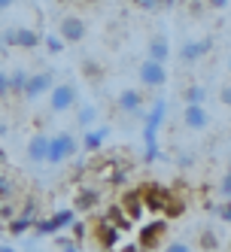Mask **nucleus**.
Wrapping results in <instances>:
<instances>
[{
  "label": "nucleus",
  "instance_id": "1",
  "mask_svg": "<svg viewBox=\"0 0 231 252\" xmlns=\"http://www.w3.org/2000/svg\"><path fill=\"white\" fill-rule=\"evenodd\" d=\"M167 122V100L158 97L149 103L146 119H143V143H146V161H158L162 158V149H158V131Z\"/></svg>",
  "mask_w": 231,
  "mask_h": 252
},
{
  "label": "nucleus",
  "instance_id": "2",
  "mask_svg": "<svg viewBox=\"0 0 231 252\" xmlns=\"http://www.w3.org/2000/svg\"><path fill=\"white\" fill-rule=\"evenodd\" d=\"M79 137L73 131H61L55 137H49V155H46V164H64L67 158H73L79 152Z\"/></svg>",
  "mask_w": 231,
  "mask_h": 252
},
{
  "label": "nucleus",
  "instance_id": "3",
  "mask_svg": "<svg viewBox=\"0 0 231 252\" xmlns=\"http://www.w3.org/2000/svg\"><path fill=\"white\" fill-rule=\"evenodd\" d=\"M210 49H213V40L210 37H189V40H183L180 52H176V58H180L183 67H195L198 61L207 58Z\"/></svg>",
  "mask_w": 231,
  "mask_h": 252
},
{
  "label": "nucleus",
  "instance_id": "4",
  "mask_svg": "<svg viewBox=\"0 0 231 252\" xmlns=\"http://www.w3.org/2000/svg\"><path fill=\"white\" fill-rule=\"evenodd\" d=\"M76 100H79L76 85H73V82H58V85L49 92V113H67V110H76Z\"/></svg>",
  "mask_w": 231,
  "mask_h": 252
},
{
  "label": "nucleus",
  "instance_id": "5",
  "mask_svg": "<svg viewBox=\"0 0 231 252\" xmlns=\"http://www.w3.org/2000/svg\"><path fill=\"white\" fill-rule=\"evenodd\" d=\"M116 106H119L122 113L140 119V122L146 119V97H143V92H140V88H131V85L122 88V92L116 94Z\"/></svg>",
  "mask_w": 231,
  "mask_h": 252
},
{
  "label": "nucleus",
  "instance_id": "6",
  "mask_svg": "<svg viewBox=\"0 0 231 252\" xmlns=\"http://www.w3.org/2000/svg\"><path fill=\"white\" fill-rule=\"evenodd\" d=\"M165 237H167V222L158 219V222H149V225L140 228V240H137V246L146 249V252H155V249L165 246Z\"/></svg>",
  "mask_w": 231,
  "mask_h": 252
},
{
  "label": "nucleus",
  "instance_id": "7",
  "mask_svg": "<svg viewBox=\"0 0 231 252\" xmlns=\"http://www.w3.org/2000/svg\"><path fill=\"white\" fill-rule=\"evenodd\" d=\"M137 79L143 82L146 88H162L167 82V64H158V61L143 58L140 67H137Z\"/></svg>",
  "mask_w": 231,
  "mask_h": 252
},
{
  "label": "nucleus",
  "instance_id": "8",
  "mask_svg": "<svg viewBox=\"0 0 231 252\" xmlns=\"http://www.w3.org/2000/svg\"><path fill=\"white\" fill-rule=\"evenodd\" d=\"M55 88V73L52 70H40V73L28 76V88H25V100H40L43 94H49Z\"/></svg>",
  "mask_w": 231,
  "mask_h": 252
},
{
  "label": "nucleus",
  "instance_id": "9",
  "mask_svg": "<svg viewBox=\"0 0 231 252\" xmlns=\"http://www.w3.org/2000/svg\"><path fill=\"white\" fill-rule=\"evenodd\" d=\"M73 222H76L73 210H58L55 216H49V219H40V222L33 225V228H37V234H40V237H49V234L55 237V234H58L61 228H70Z\"/></svg>",
  "mask_w": 231,
  "mask_h": 252
},
{
  "label": "nucleus",
  "instance_id": "10",
  "mask_svg": "<svg viewBox=\"0 0 231 252\" xmlns=\"http://www.w3.org/2000/svg\"><path fill=\"white\" fill-rule=\"evenodd\" d=\"M95 240H98L100 249L116 252V246H119V240H122V228L113 225L110 219H106V216H100V222L95 225Z\"/></svg>",
  "mask_w": 231,
  "mask_h": 252
},
{
  "label": "nucleus",
  "instance_id": "11",
  "mask_svg": "<svg viewBox=\"0 0 231 252\" xmlns=\"http://www.w3.org/2000/svg\"><path fill=\"white\" fill-rule=\"evenodd\" d=\"M58 37L70 46V43H82V37H85V22L79 19L76 12H70V15H64V19L58 22Z\"/></svg>",
  "mask_w": 231,
  "mask_h": 252
},
{
  "label": "nucleus",
  "instance_id": "12",
  "mask_svg": "<svg viewBox=\"0 0 231 252\" xmlns=\"http://www.w3.org/2000/svg\"><path fill=\"white\" fill-rule=\"evenodd\" d=\"M183 125H186V131H192V134L207 131V128H210V113H207V106L186 103V106H183Z\"/></svg>",
  "mask_w": 231,
  "mask_h": 252
},
{
  "label": "nucleus",
  "instance_id": "13",
  "mask_svg": "<svg viewBox=\"0 0 231 252\" xmlns=\"http://www.w3.org/2000/svg\"><path fill=\"white\" fill-rule=\"evenodd\" d=\"M140 194H143L146 213H165L167 204H170V191L162 189V186H143V189H140Z\"/></svg>",
  "mask_w": 231,
  "mask_h": 252
},
{
  "label": "nucleus",
  "instance_id": "14",
  "mask_svg": "<svg viewBox=\"0 0 231 252\" xmlns=\"http://www.w3.org/2000/svg\"><path fill=\"white\" fill-rule=\"evenodd\" d=\"M110 140V125H95V128H88V131H82V137H79V146L85 149V152H98L103 143Z\"/></svg>",
  "mask_w": 231,
  "mask_h": 252
},
{
  "label": "nucleus",
  "instance_id": "15",
  "mask_svg": "<svg viewBox=\"0 0 231 252\" xmlns=\"http://www.w3.org/2000/svg\"><path fill=\"white\" fill-rule=\"evenodd\" d=\"M146 58L158 61V64H167V58H170V40H167V33H152L149 43H146Z\"/></svg>",
  "mask_w": 231,
  "mask_h": 252
},
{
  "label": "nucleus",
  "instance_id": "16",
  "mask_svg": "<svg viewBox=\"0 0 231 252\" xmlns=\"http://www.w3.org/2000/svg\"><path fill=\"white\" fill-rule=\"evenodd\" d=\"M122 210H125V216L134 222V219H140V216L146 213V204H143V194H140V189L137 191H125L122 194V204H119Z\"/></svg>",
  "mask_w": 231,
  "mask_h": 252
},
{
  "label": "nucleus",
  "instance_id": "17",
  "mask_svg": "<svg viewBox=\"0 0 231 252\" xmlns=\"http://www.w3.org/2000/svg\"><path fill=\"white\" fill-rule=\"evenodd\" d=\"M46 155H49V134L37 131V134L28 140V161L40 164V161H46Z\"/></svg>",
  "mask_w": 231,
  "mask_h": 252
},
{
  "label": "nucleus",
  "instance_id": "18",
  "mask_svg": "<svg viewBox=\"0 0 231 252\" xmlns=\"http://www.w3.org/2000/svg\"><path fill=\"white\" fill-rule=\"evenodd\" d=\"M43 37L33 28H12V49H37Z\"/></svg>",
  "mask_w": 231,
  "mask_h": 252
},
{
  "label": "nucleus",
  "instance_id": "19",
  "mask_svg": "<svg viewBox=\"0 0 231 252\" xmlns=\"http://www.w3.org/2000/svg\"><path fill=\"white\" fill-rule=\"evenodd\" d=\"M98 106L95 103H76V128H82V131H88V128H95L98 125Z\"/></svg>",
  "mask_w": 231,
  "mask_h": 252
},
{
  "label": "nucleus",
  "instance_id": "20",
  "mask_svg": "<svg viewBox=\"0 0 231 252\" xmlns=\"http://www.w3.org/2000/svg\"><path fill=\"white\" fill-rule=\"evenodd\" d=\"M183 100H186V103H195V106H204V103H207V85L189 82V85L183 88Z\"/></svg>",
  "mask_w": 231,
  "mask_h": 252
},
{
  "label": "nucleus",
  "instance_id": "21",
  "mask_svg": "<svg viewBox=\"0 0 231 252\" xmlns=\"http://www.w3.org/2000/svg\"><path fill=\"white\" fill-rule=\"evenodd\" d=\"M98 201H100V191H98V189H82V191H76V197H73V207H76V210H92Z\"/></svg>",
  "mask_w": 231,
  "mask_h": 252
},
{
  "label": "nucleus",
  "instance_id": "22",
  "mask_svg": "<svg viewBox=\"0 0 231 252\" xmlns=\"http://www.w3.org/2000/svg\"><path fill=\"white\" fill-rule=\"evenodd\" d=\"M28 70H12V73H9V92L15 94V97H25V88H28Z\"/></svg>",
  "mask_w": 231,
  "mask_h": 252
},
{
  "label": "nucleus",
  "instance_id": "23",
  "mask_svg": "<svg viewBox=\"0 0 231 252\" xmlns=\"http://www.w3.org/2000/svg\"><path fill=\"white\" fill-rule=\"evenodd\" d=\"M33 225H37L33 219H25V216H15V219H9V222H6V231H9V234H15V237H22V234H25L28 228H33Z\"/></svg>",
  "mask_w": 231,
  "mask_h": 252
},
{
  "label": "nucleus",
  "instance_id": "24",
  "mask_svg": "<svg viewBox=\"0 0 231 252\" xmlns=\"http://www.w3.org/2000/svg\"><path fill=\"white\" fill-rule=\"evenodd\" d=\"M43 46L52 52V55H61V52L67 49V43L58 37V33H43Z\"/></svg>",
  "mask_w": 231,
  "mask_h": 252
},
{
  "label": "nucleus",
  "instance_id": "25",
  "mask_svg": "<svg viewBox=\"0 0 231 252\" xmlns=\"http://www.w3.org/2000/svg\"><path fill=\"white\" fill-rule=\"evenodd\" d=\"M12 194H15V186H12V179L0 173V197H3V201H9Z\"/></svg>",
  "mask_w": 231,
  "mask_h": 252
},
{
  "label": "nucleus",
  "instance_id": "26",
  "mask_svg": "<svg viewBox=\"0 0 231 252\" xmlns=\"http://www.w3.org/2000/svg\"><path fill=\"white\" fill-rule=\"evenodd\" d=\"M219 194H222V201H231V170H225L219 179Z\"/></svg>",
  "mask_w": 231,
  "mask_h": 252
},
{
  "label": "nucleus",
  "instance_id": "27",
  "mask_svg": "<svg viewBox=\"0 0 231 252\" xmlns=\"http://www.w3.org/2000/svg\"><path fill=\"white\" fill-rule=\"evenodd\" d=\"M216 97H219L222 106H228V110H231V82H222V85L216 88Z\"/></svg>",
  "mask_w": 231,
  "mask_h": 252
},
{
  "label": "nucleus",
  "instance_id": "28",
  "mask_svg": "<svg viewBox=\"0 0 231 252\" xmlns=\"http://www.w3.org/2000/svg\"><path fill=\"white\" fill-rule=\"evenodd\" d=\"M165 252H195V246L186 240H170V243H165Z\"/></svg>",
  "mask_w": 231,
  "mask_h": 252
},
{
  "label": "nucleus",
  "instance_id": "29",
  "mask_svg": "<svg viewBox=\"0 0 231 252\" xmlns=\"http://www.w3.org/2000/svg\"><path fill=\"white\" fill-rule=\"evenodd\" d=\"M216 216H219L225 225H231V201H222V204L216 207Z\"/></svg>",
  "mask_w": 231,
  "mask_h": 252
},
{
  "label": "nucleus",
  "instance_id": "30",
  "mask_svg": "<svg viewBox=\"0 0 231 252\" xmlns=\"http://www.w3.org/2000/svg\"><path fill=\"white\" fill-rule=\"evenodd\" d=\"M12 92H9V73L6 70H0V100H6Z\"/></svg>",
  "mask_w": 231,
  "mask_h": 252
},
{
  "label": "nucleus",
  "instance_id": "31",
  "mask_svg": "<svg viewBox=\"0 0 231 252\" xmlns=\"http://www.w3.org/2000/svg\"><path fill=\"white\" fill-rule=\"evenodd\" d=\"M140 9H146V12H162V0H140Z\"/></svg>",
  "mask_w": 231,
  "mask_h": 252
},
{
  "label": "nucleus",
  "instance_id": "32",
  "mask_svg": "<svg viewBox=\"0 0 231 252\" xmlns=\"http://www.w3.org/2000/svg\"><path fill=\"white\" fill-rule=\"evenodd\" d=\"M228 3H231V0H207V6H210V9H219V12L228 9Z\"/></svg>",
  "mask_w": 231,
  "mask_h": 252
},
{
  "label": "nucleus",
  "instance_id": "33",
  "mask_svg": "<svg viewBox=\"0 0 231 252\" xmlns=\"http://www.w3.org/2000/svg\"><path fill=\"white\" fill-rule=\"evenodd\" d=\"M0 46H12V28L0 31Z\"/></svg>",
  "mask_w": 231,
  "mask_h": 252
},
{
  "label": "nucleus",
  "instance_id": "34",
  "mask_svg": "<svg viewBox=\"0 0 231 252\" xmlns=\"http://www.w3.org/2000/svg\"><path fill=\"white\" fill-rule=\"evenodd\" d=\"M201 243H204L207 249H213V246H216V237H213V234L207 231V234H204V240H201Z\"/></svg>",
  "mask_w": 231,
  "mask_h": 252
},
{
  "label": "nucleus",
  "instance_id": "35",
  "mask_svg": "<svg viewBox=\"0 0 231 252\" xmlns=\"http://www.w3.org/2000/svg\"><path fill=\"white\" fill-rule=\"evenodd\" d=\"M192 161H195V158H192V152H183V155H180V164H183V167H189Z\"/></svg>",
  "mask_w": 231,
  "mask_h": 252
},
{
  "label": "nucleus",
  "instance_id": "36",
  "mask_svg": "<svg viewBox=\"0 0 231 252\" xmlns=\"http://www.w3.org/2000/svg\"><path fill=\"white\" fill-rule=\"evenodd\" d=\"M119 252H140V246H137V243H131V246H125V249H119Z\"/></svg>",
  "mask_w": 231,
  "mask_h": 252
},
{
  "label": "nucleus",
  "instance_id": "37",
  "mask_svg": "<svg viewBox=\"0 0 231 252\" xmlns=\"http://www.w3.org/2000/svg\"><path fill=\"white\" fill-rule=\"evenodd\" d=\"M12 3H15V0H0V9H9Z\"/></svg>",
  "mask_w": 231,
  "mask_h": 252
},
{
  "label": "nucleus",
  "instance_id": "38",
  "mask_svg": "<svg viewBox=\"0 0 231 252\" xmlns=\"http://www.w3.org/2000/svg\"><path fill=\"white\" fill-rule=\"evenodd\" d=\"M225 70H228V73H231V52H228V55H225Z\"/></svg>",
  "mask_w": 231,
  "mask_h": 252
},
{
  "label": "nucleus",
  "instance_id": "39",
  "mask_svg": "<svg viewBox=\"0 0 231 252\" xmlns=\"http://www.w3.org/2000/svg\"><path fill=\"white\" fill-rule=\"evenodd\" d=\"M173 6V0H162V9H170Z\"/></svg>",
  "mask_w": 231,
  "mask_h": 252
},
{
  "label": "nucleus",
  "instance_id": "40",
  "mask_svg": "<svg viewBox=\"0 0 231 252\" xmlns=\"http://www.w3.org/2000/svg\"><path fill=\"white\" fill-rule=\"evenodd\" d=\"M0 252H19L15 246H0Z\"/></svg>",
  "mask_w": 231,
  "mask_h": 252
},
{
  "label": "nucleus",
  "instance_id": "41",
  "mask_svg": "<svg viewBox=\"0 0 231 252\" xmlns=\"http://www.w3.org/2000/svg\"><path fill=\"white\" fill-rule=\"evenodd\" d=\"M0 137H6V122H0Z\"/></svg>",
  "mask_w": 231,
  "mask_h": 252
},
{
  "label": "nucleus",
  "instance_id": "42",
  "mask_svg": "<svg viewBox=\"0 0 231 252\" xmlns=\"http://www.w3.org/2000/svg\"><path fill=\"white\" fill-rule=\"evenodd\" d=\"M3 161H6V152H3V149H0V164H3Z\"/></svg>",
  "mask_w": 231,
  "mask_h": 252
},
{
  "label": "nucleus",
  "instance_id": "43",
  "mask_svg": "<svg viewBox=\"0 0 231 252\" xmlns=\"http://www.w3.org/2000/svg\"><path fill=\"white\" fill-rule=\"evenodd\" d=\"M128 3H137V6H140V0H128Z\"/></svg>",
  "mask_w": 231,
  "mask_h": 252
},
{
  "label": "nucleus",
  "instance_id": "44",
  "mask_svg": "<svg viewBox=\"0 0 231 252\" xmlns=\"http://www.w3.org/2000/svg\"><path fill=\"white\" fill-rule=\"evenodd\" d=\"M31 252H40V249H31Z\"/></svg>",
  "mask_w": 231,
  "mask_h": 252
},
{
  "label": "nucleus",
  "instance_id": "45",
  "mask_svg": "<svg viewBox=\"0 0 231 252\" xmlns=\"http://www.w3.org/2000/svg\"><path fill=\"white\" fill-rule=\"evenodd\" d=\"M0 231H3V225H0Z\"/></svg>",
  "mask_w": 231,
  "mask_h": 252
}]
</instances>
